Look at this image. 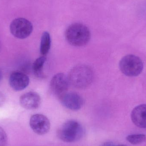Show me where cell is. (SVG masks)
<instances>
[{
	"instance_id": "cell-15",
	"label": "cell",
	"mask_w": 146,
	"mask_h": 146,
	"mask_svg": "<svg viewBox=\"0 0 146 146\" xmlns=\"http://www.w3.org/2000/svg\"><path fill=\"white\" fill-rule=\"evenodd\" d=\"M7 141L6 132L0 127V146H5Z\"/></svg>"
},
{
	"instance_id": "cell-13",
	"label": "cell",
	"mask_w": 146,
	"mask_h": 146,
	"mask_svg": "<svg viewBox=\"0 0 146 146\" xmlns=\"http://www.w3.org/2000/svg\"><path fill=\"white\" fill-rule=\"evenodd\" d=\"M46 61V57L42 56L37 58L33 62L32 66L33 71L35 75L37 77H42L43 75V68Z\"/></svg>"
},
{
	"instance_id": "cell-16",
	"label": "cell",
	"mask_w": 146,
	"mask_h": 146,
	"mask_svg": "<svg viewBox=\"0 0 146 146\" xmlns=\"http://www.w3.org/2000/svg\"><path fill=\"white\" fill-rule=\"evenodd\" d=\"M5 102V98L2 93L0 92V107L2 106Z\"/></svg>"
},
{
	"instance_id": "cell-7",
	"label": "cell",
	"mask_w": 146,
	"mask_h": 146,
	"mask_svg": "<svg viewBox=\"0 0 146 146\" xmlns=\"http://www.w3.org/2000/svg\"><path fill=\"white\" fill-rule=\"evenodd\" d=\"M30 125L33 132L39 135H43L49 131L50 123L48 118L42 114H35L31 117Z\"/></svg>"
},
{
	"instance_id": "cell-19",
	"label": "cell",
	"mask_w": 146,
	"mask_h": 146,
	"mask_svg": "<svg viewBox=\"0 0 146 146\" xmlns=\"http://www.w3.org/2000/svg\"><path fill=\"white\" fill-rule=\"evenodd\" d=\"M112 146H127V145H116V146H115V145H112Z\"/></svg>"
},
{
	"instance_id": "cell-14",
	"label": "cell",
	"mask_w": 146,
	"mask_h": 146,
	"mask_svg": "<svg viewBox=\"0 0 146 146\" xmlns=\"http://www.w3.org/2000/svg\"><path fill=\"white\" fill-rule=\"evenodd\" d=\"M126 139L132 145H139L146 141V135L143 134L130 135L127 136Z\"/></svg>"
},
{
	"instance_id": "cell-4",
	"label": "cell",
	"mask_w": 146,
	"mask_h": 146,
	"mask_svg": "<svg viewBox=\"0 0 146 146\" xmlns=\"http://www.w3.org/2000/svg\"><path fill=\"white\" fill-rule=\"evenodd\" d=\"M121 72L128 76H138L143 70L144 64L141 59L134 55L129 54L123 57L119 64Z\"/></svg>"
},
{
	"instance_id": "cell-18",
	"label": "cell",
	"mask_w": 146,
	"mask_h": 146,
	"mask_svg": "<svg viewBox=\"0 0 146 146\" xmlns=\"http://www.w3.org/2000/svg\"><path fill=\"white\" fill-rule=\"evenodd\" d=\"M2 77V73L1 70H0V81L1 80Z\"/></svg>"
},
{
	"instance_id": "cell-6",
	"label": "cell",
	"mask_w": 146,
	"mask_h": 146,
	"mask_svg": "<svg viewBox=\"0 0 146 146\" xmlns=\"http://www.w3.org/2000/svg\"><path fill=\"white\" fill-rule=\"evenodd\" d=\"M69 84L68 76L63 73H58L55 75L50 81V90L55 96L60 98L67 92Z\"/></svg>"
},
{
	"instance_id": "cell-8",
	"label": "cell",
	"mask_w": 146,
	"mask_h": 146,
	"mask_svg": "<svg viewBox=\"0 0 146 146\" xmlns=\"http://www.w3.org/2000/svg\"><path fill=\"white\" fill-rule=\"evenodd\" d=\"M61 103L67 109L73 111L80 110L83 106V98L75 92H66L60 98Z\"/></svg>"
},
{
	"instance_id": "cell-12",
	"label": "cell",
	"mask_w": 146,
	"mask_h": 146,
	"mask_svg": "<svg viewBox=\"0 0 146 146\" xmlns=\"http://www.w3.org/2000/svg\"><path fill=\"white\" fill-rule=\"evenodd\" d=\"M51 40L50 33L45 31L43 33L41 39L40 51L43 56H45L48 53L51 47Z\"/></svg>"
},
{
	"instance_id": "cell-11",
	"label": "cell",
	"mask_w": 146,
	"mask_h": 146,
	"mask_svg": "<svg viewBox=\"0 0 146 146\" xmlns=\"http://www.w3.org/2000/svg\"><path fill=\"white\" fill-rule=\"evenodd\" d=\"M132 121L135 126L141 128H146V104L136 106L131 114Z\"/></svg>"
},
{
	"instance_id": "cell-2",
	"label": "cell",
	"mask_w": 146,
	"mask_h": 146,
	"mask_svg": "<svg viewBox=\"0 0 146 146\" xmlns=\"http://www.w3.org/2000/svg\"><path fill=\"white\" fill-rule=\"evenodd\" d=\"M70 84L76 88L83 89L92 83L93 72L91 68L84 65H79L70 71L68 76Z\"/></svg>"
},
{
	"instance_id": "cell-5",
	"label": "cell",
	"mask_w": 146,
	"mask_h": 146,
	"mask_svg": "<svg viewBox=\"0 0 146 146\" xmlns=\"http://www.w3.org/2000/svg\"><path fill=\"white\" fill-rule=\"evenodd\" d=\"M33 30L32 24L28 20L20 18L15 19L10 25L12 35L19 39H25L31 34Z\"/></svg>"
},
{
	"instance_id": "cell-17",
	"label": "cell",
	"mask_w": 146,
	"mask_h": 146,
	"mask_svg": "<svg viewBox=\"0 0 146 146\" xmlns=\"http://www.w3.org/2000/svg\"><path fill=\"white\" fill-rule=\"evenodd\" d=\"M112 145H113V144L111 142H106L104 143L102 146H112Z\"/></svg>"
},
{
	"instance_id": "cell-1",
	"label": "cell",
	"mask_w": 146,
	"mask_h": 146,
	"mask_svg": "<svg viewBox=\"0 0 146 146\" xmlns=\"http://www.w3.org/2000/svg\"><path fill=\"white\" fill-rule=\"evenodd\" d=\"M66 39L68 43L75 47H82L88 43L91 33L86 25L80 23H74L66 30Z\"/></svg>"
},
{
	"instance_id": "cell-3",
	"label": "cell",
	"mask_w": 146,
	"mask_h": 146,
	"mask_svg": "<svg viewBox=\"0 0 146 146\" xmlns=\"http://www.w3.org/2000/svg\"><path fill=\"white\" fill-rule=\"evenodd\" d=\"M84 134V129L81 124L73 120L63 123L57 132L59 139L68 143L78 141L83 137Z\"/></svg>"
},
{
	"instance_id": "cell-10",
	"label": "cell",
	"mask_w": 146,
	"mask_h": 146,
	"mask_svg": "<svg viewBox=\"0 0 146 146\" xmlns=\"http://www.w3.org/2000/svg\"><path fill=\"white\" fill-rule=\"evenodd\" d=\"M29 82V77L21 72H13L9 78V85L13 90L16 91L24 90L28 86Z\"/></svg>"
},
{
	"instance_id": "cell-9",
	"label": "cell",
	"mask_w": 146,
	"mask_h": 146,
	"mask_svg": "<svg viewBox=\"0 0 146 146\" xmlns=\"http://www.w3.org/2000/svg\"><path fill=\"white\" fill-rule=\"evenodd\" d=\"M41 99L40 96L36 92L26 93L21 96L19 102L23 108L28 110H36L40 106Z\"/></svg>"
}]
</instances>
